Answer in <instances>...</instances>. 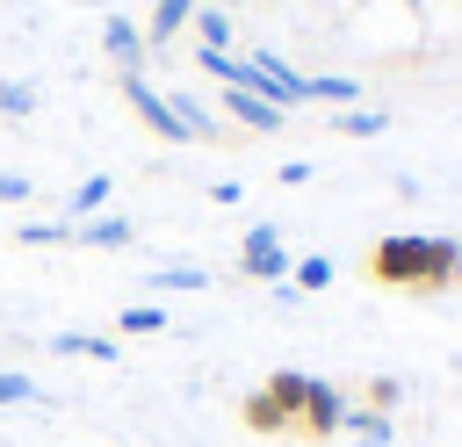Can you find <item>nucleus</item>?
I'll use <instances>...</instances> for the list:
<instances>
[{
    "mask_svg": "<svg viewBox=\"0 0 462 447\" xmlns=\"http://www.w3.org/2000/svg\"><path fill=\"white\" fill-rule=\"evenodd\" d=\"M116 324H123L130 339H152V332H166V310H159V303H130Z\"/></svg>",
    "mask_w": 462,
    "mask_h": 447,
    "instance_id": "aec40b11",
    "label": "nucleus"
},
{
    "mask_svg": "<svg viewBox=\"0 0 462 447\" xmlns=\"http://www.w3.org/2000/svg\"><path fill=\"white\" fill-rule=\"evenodd\" d=\"M130 238H137V224H130V216H116V209H101V216L72 224V245H87V252H123Z\"/></svg>",
    "mask_w": 462,
    "mask_h": 447,
    "instance_id": "6e6552de",
    "label": "nucleus"
},
{
    "mask_svg": "<svg viewBox=\"0 0 462 447\" xmlns=\"http://www.w3.org/2000/svg\"><path fill=\"white\" fill-rule=\"evenodd\" d=\"M108 195H116V187H108V173H87V180L72 187V202H65V209H72V224L101 216V209H108Z\"/></svg>",
    "mask_w": 462,
    "mask_h": 447,
    "instance_id": "2eb2a0df",
    "label": "nucleus"
},
{
    "mask_svg": "<svg viewBox=\"0 0 462 447\" xmlns=\"http://www.w3.org/2000/svg\"><path fill=\"white\" fill-rule=\"evenodd\" d=\"M332 130H339V137H383V130H390V115L354 101V108H339V115H332Z\"/></svg>",
    "mask_w": 462,
    "mask_h": 447,
    "instance_id": "dca6fc26",
    "label": "nucleus"
},
{
    "mask_svg": "<svg viewBox=\"0 0 462 447\" xmlns=\"http://www.w3.org/2000/svg\"><path fill=\"white\" fill-rule=\"evenodd\" d=\"M397 404H404V382H397V375H368V382H361V411H383V418H390Z\"/></svg>",
    "mask_w": 462,
    "mask_h": 447,
    "instance_id": "a211bd4d",
    "label": "nucleus"
},
{
    "mask_svg": "<svg viewBox=\"0 0 462 447\" xmlns=\"http://www.w3.org/2000/svg\"><path fill=\"white\" fill-rule=\"evenodd\" d=\"M238 195H245V187H238V180H209V202H217V209H231V202H238Z\"/></svg>",
    "mask_w": 462,
    "mask_h": 447,
    "instance_id": "bb28decb",
    "label": "nucleus"
},
{
    "mask_svg": "<svg viewBox=\"0 0 462 447\" xmlns=\"http://www.w3.org/2000/svg\"><path fill=\"white\" fill-rule=\"evenodd\" d=\"M51 353H65V360H79V353H87V360H116L123 346H116V339H101V332H58V339H51Z\"/></svg>",
    "mask_w": 462,
    "mask_h": 447,
    "instance_id": "ddd939ff",
    "label": "nucleus"
},
{
    "mask_svg": "<svg viewBox=\"0 0 462 447\" xmlns=\"http://www.w3.org/2000/svg\"><path fill=\"white\" fill-rule=\"evenodd\" d=\"M22 245H72V224H22Z\"/></svg>",
    "mask_w": 462,
    "mask_h": 447,
    "instance_id": "393cba45",
    "label": "nucleus"
},
{
    "mask_svg": "<svg viewBox=\"0 0 462 447\" xmlns=\"http://www.w3.org/2000/svg\"><path fill=\"white\" fill-rule=\"evenodd\" d=\"M0 404H43V382L22 368H0Z\"/></svg>",
    "mask_w": 462,
    "mask_h": 447,
    "instance_id": "412c9836",
    "label": "nucleus"
},
{
    "mask_svg": "<svg viewBox=\"0 0 462 447\" xmlns=\"http://www.w3.org/2000/svg\"><path fill=\"white\" fill-rule=\"evenodd\" d=\"M303 101H325V108H354V101H361V79H346V72H310V79H303Z\"/></svg>",
    "mask_w": 462,
    "mask_h": 447,
    "instance_id": "f8f14e48",
    "label": "nucleus"
},
{
    "mask_svg": "<svg viewBox=\"0 0 462 447\" xmlns=\"http://www.w3.org/2000/svg\"><path fill=\"white\" fill-rule=\"evenodd\" d=\"M289 267H296V260H289V245H282L274 224H253V231L238 238V274H253V281L274 288V281H289Z\"/></svg>",
    "mask_w": 462,
    "mask_h": 447,
    "instance_id": "20e7f679",
    "label": "nucleus"
},
{
    "mask_svg": "<svg viewBox=\"0 0 462 447\" xmlns=\"http://www.w3.org/2000/svg\"><path fill=\"white\" fill-rule=\"evenodd\" d=\"M195 7H202V0H152V7H144V50H166V43L195 22Z\"/></svg>",
    "mask_w": 462,
    "mask_h": 447,
    "instance_id": "9d476101",
    "label": "nucleus"
},
{
    "mask_svg": "<svg viewBox=\"0 0 462 447\" xmlns=\"http://www.w3.org/2000/svg\"><path fill=\"white\" fill-rule=\"evenodd\" d=\"M238 425H245V433H260V440H282V433H296V418H289V411H282L267 389H245V397H238Z\"/></svg>",
    "mask_w": 462,
    "mask_h": 447,
    "instance_id": "1a4fd4ad",
    "label": "nucleus"
},
{
    "mask_svg": "<svg viewBox=\"0 0 462 447\" xmlns=\"http://www.w3.org/2000/svg\"><path fill=\"white\" fill-rule=\"evenodd\" d=\"M339 425H346V389L325 382V375H310V397H303V411H296V433H303V440H332Z\"/></svg>",
    "mask_w": 462,
    "mask_h": 447,
    "instance_id": "39448f33",
    "label": "nucleus"
},
{
    "mask_svg": "<svg viewBox=\"0 0 462 447\" xmlns=\"http://www.w3.org/2000/svg\"><path fill=\"white\" fill-rule=\"evenodd\" d=\"M144 288H209V274L202 267H152Z\"/></svg>",
    "mask_w": 462,
    "mask_h": 447,
    "instance_id": "4be33fe9",
    "label": "nucleus"
},
{
    "mask_svg": "<svg viewBox=\"0 0 462 447\" xmlns=\"http://www.w3.org/2000/svg\"><path fill=\"white\" fill-rule=\"evenodd\" d=\"M455 252H462V238H448V231H390V238L368 245L361 267H368L375 288L440 296V288H455Z\"/></svg>",
    "mask_w": 462,
    "mask_h": 447,
    "instance_id": "f257e3e1",
    "label": "nucleus"
},
{
    "mask_svg": "<svg viewBox=\"0 0 462 447\" xmlns=\"http://www.w3.org/2000/svg\"><path fill=\"white\" fill-rule=\"evenodd\" d=\"M101 50H108L116 72H137V65H144V29H137V14H108V22H101Z\"/></svg>",
    "mask_w": 462,
    "mask_h": 447,
    "instance_id": "0eeeda50",
    "label": "nucleus"
},
{
    "mask_svg": "<svg viewBox=\"0 0 462 447\" xmlns=\"http://www.w3.org/2000/svg\"><path fill=\"white\" fill-rule=\"evenodd\" d=\"M260 389H267V397H274V404H282V411L296 418V411H303V397H310V375H303V368H274V375H267Z\"/></svg>",
    "mask_w": 462,
    "mask_h": 447,
    "instance_id": "4468645a",
    "label": "nucleus"
},
{
    "mask_svg": "<svg viewBox=\"0 0 462 447\" xmlns=\"http://www.w3.org/2000/svg\"><path fill=\"white\" fill-rule=\"evenodd\" d=\"M116 87H123V101L137 108V123H144L152 137H166V144H195V137H188V123L173 115V101H166V94H159L144 72H116Z\"/></svg>",
    "mask_w": 462,
    "mask_h": 447,
    "instance_id": "f03ea898",
    "label": "nucleus"
},
{
    "mask_svg": "<svg viewBox=\"0 0 462 447\" xmlns=\"http://www.w3.org/2000/svg\"><path fill=\"white\" fill-rule=\"evenodd\" d=\"M455 288H462V252H455Z\"/></svg>",
    "mask_w": 462,
    "mask_h": 447,
    "instance_id": "cd10ccee",
    "label": "nucleus"
},
{
    "mask_svg": "<svg viewBox=\"0 0 462 447\" xmlns=\"http://www.w3.org/2000/svg\"><path fill=\"white\" fill-rule=\"evenodd\" d=\"M144 7H152V0H144Z\"/></svg>",
    "mask_w": 462,
    "mask_h": 447,
    "instance_id": "c756f323",
    "label": "nucleus"
},
{
    "mask_svg": "<svg viewBox=\"0 0 462 447\" xmlns=\"http://www.w3.org/2000/svg\"><path fill=\"white\" fill-rule=\"evenodd\" d=\"M404 7H426V0H404Z\"/></svg>",
    "mask_w": 462,
    "mask_h": 447,
    "instance_id": "c85d7f7f",
    "label": "nucleus"
},
{
    "mask_svg": "<svg viewBox=\"0 0 462 447\" xmlns=\"http://www.w3.org/2000/svg\"><path fill=\"white\" fill-rule=\"evenodd\" d=\"M36 187H29V173H0V202H29Z\"/></svg>",
    "mask_w": 462,
    "mask_h": 447,
    "instance_id": "a878e982",
    "label": "nucleus"
},
{
    "mask_svg": "<svg viewBox=\"0 0 462 447\" xmlns=\"http://www.w3.org/2000/svg\"><path fill=\"white\" fill-rule=\"evenodd\" d=\"M332 274H339V267H332L325 252H310V260L289 267V288H296V296H303V288H332Z\"/></svg>",
    "mask_w": 462,
    "mask_h": 447,
    "instance_id": "6ab92c4d",
    "label": "nucleus"
},
{
    "mask_svg": "<svg viewBox=\"0 0 462 447\" xmlns=\"http://www.w3.org/2000/svg\"><path fill=\"white\" fill-rule=\"evenodd\" d=\"M339 433H354L361 447H390V418L383 411H361V404H346V425Z\"/></svg>",
    "mask_w": 462,
    "mask_h": 447,
    "instance_id": "f3484780",
    "label": "nucleus"
},
{
    "mask_svg": "<svg viewBox=\"0 0 462 447\" xmlns=\"http://www.w3.org/2000/svg\"><path fill=\"white\" fill-rule=\"evenodd\" d=\"M0 115H36V87L29 79H0Z\"/></svg>",
    "mask_w": 462,
    "mask_h": 447,
    "instance_id": "5701e85b",
    "label": "nucleus"
},
{
    "mask_svg": "<svg viewBox=\"0 0 462 447\" xmlns=\"http://www.w3.org/2000/svg\"><path fill=\"white\" fill-rule=\"evenodd\" d=\"M188 29H195V50H231V7H217V0H202Z\"/></svg>",
    "mask_w": 462,
    "mask_h": 447,
    "instance_id": "9b49d317",
    "label": "nucleus"
},
{
    "mask_svg": "<svg viewBox=\"0 0 462 447\" xmlns=\"http://www.w3.org/2000/svg\"><path fill=\"white\" fill-rule=\"evenodd\" d=\"M224 115H231L238 130H253V137H274V130L289 123V108H274V101H260L253 87H224Z\"/></svg>",
    "mask_w": 462,
    "mask_h": 447,
    "instance_id": "423d86ee",
    "label": "nucleus"
},
{
    "mask_svg": "<svg viewBox=\"0 0 462 447\" xmlns=\"http://www.w3.org/2000/svg\"><path fill=\"white\" fill-rule=\"evenodd\" d=\"M195 65H202L209 79H224V87H238V58H231V50H195Z\"/></svg>",
    "mask_w": 462,
    "mask_h": 447,
    "instance_id": "b1692460",
    "label": "nucleus"
},
{
    "mask_svg": "<svg viewBox=\"0 0 462 447\" xmlns=\"http://www.w3.org/2000/svg\"><path fill=\"white\" fill-rule=\"evenodd\" d=\"M238 87H253V94H260V101H274V108H303V72H289L274 50L238 58Z\"/></svg>",
    "mask_w": 462,
    "mask_h": 447,
    "instance_id": "7ed1b4c3",
    "label": "nucleus"
}]
</instances>
